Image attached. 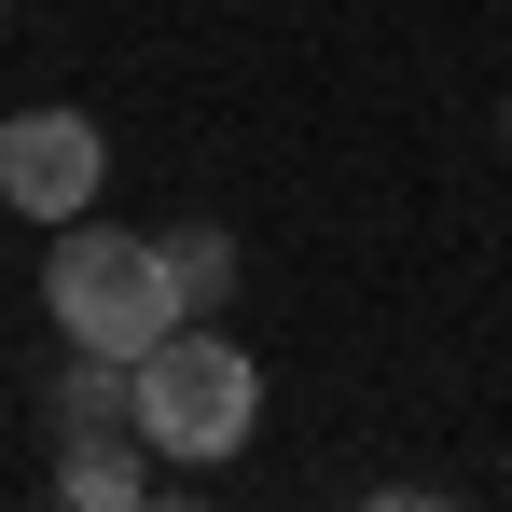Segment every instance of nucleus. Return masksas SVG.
Listing matches in <instances>:
<instances>
[{"instance_id": "obj_6", "label": "nucleus", "mask_w": 512, "mask_h": 512, "mask_svg": "<svg viewBox=\"0 0 512 512\" xmlns=\"http://www.w3.org/2000/svg\"><path fill=\"white\" fill-rule=\"evenodd\" d=\"M360 512H471V499H443V485H374Z\"/></svg>"}, {"instance_id": "obj_7", "label": "nucleus", "mask_w": 512, "mask_h": 512, "mask_svg": "<svg viewBox=\"0 0 512 512\" xmlns=\"http://www.w3.org/2000/svg\"><path fill=\"white\" fill-rule=\"evenodd\" d=\"M153 512H222V499H153Z\"/></svg>"}, {"instance_id": "obj_8", "label": "nucleus", "mask_w": 512, "mask_h": 512, "mask_svg": "<svg viewBox=\"0 0 512 512\" xmlns=\"http://www.w3.org/2000/svg\"><path fill=\"white\" fill-rule=\"evenodd\" d=\"M499 139H512V111H499Z\"/></svg>"}, {"instance_id": "obj_4", "label": "nucleus", "mask_w": 512, "mask_h": 512, "mask_svg": "<svg viewBox=\"0 0 512 512\" xmlns=\"http://www.w3.org/2000/svg\"><path fill=\"white\" fill-rule=\"evenodd\" d=\"M56 512H153V443L139 429H97L56 457Z\"/></svg>"}, {"instance_id": "obj_1", "label": "nucleus", "mask_w": 512, "mask_h": 512, "mask_svg": "<svg viewBox=\"0 0 512 512\" xmlns=\"http://www.w3.org/2000/svg\"><path fill=\"white\" fill-rule=\"evenodd\" d=\"M42 305H56V333L97 346V360H153V346L194 319L180 277H167V236H125V222H56Z\"/></svg>"}, {"instance_id": "obj_3", "label": "nucleus", "mask_w": 512, "mask_h": 512, "mask_svg": "<svg viewBox=\"0 0 512 512\" xmlns=\"http://www.w3.org/2000/svg\"><path fill=\"white\" fill-rule=\"evenodd\" d=\"M97 180H111L97 111L42 97V111H14V125H0V208H28V222H97Z\"/></svg>"}, {"instance_id": "obj_5", "label": "nucleus", "mask_w": 512, "mask_h": 512, "mask_svg": "<svg viewBox=\"0 0 512 512\" xmlns=\"http://www.w3.org/2000/svg\"><path fill=\"white\" fill-rule=\"evenodd\" d=\"M167 277H180L194 319H222V291H236V236H222V222H180V236H167Z\"/></svg>"}, {"instance_id": "obj_2", "label": "nucleus", "mask_w": 512, "mask_h": 512, "mask_svg": "<svg viewBox=\"0 0 512 512\" xmlns=\"http://www.w3.org/2000/svg\"><path fill=\"white\" fill-rule=\"evenodd\" d=\"M250 429H263V360L222 333V319H180V333L139 360V443H153V457L222 471Z\"/></svg>"}]
</instances>
